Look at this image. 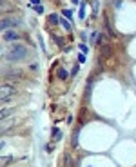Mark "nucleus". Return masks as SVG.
Returning <instances> with one entry per match:
<instances>
[{
  "label": "nucleus",
  "mask_w": 136,
  "mask_h": 167,
  "mask_svg": "<svg viewBox=\"0 0 136 167\" xmlns=\"http://www.w3.org/2000/svg\"><path fill=\"white\" fill-rule=\"evenodd\" d=\"M2 58L7 60V62H24L29 58V49L20 44V42H13V44H7V47L4 45L2 47Z\"/></svg>",
  "instance_id": "obj_1"
},
{
  "label": "nucleus",
  "mask_w": 136,
  "mask_h": 167,
  "mask_svg": "<svg viewBox=\"0 0 136 167\" xmlns=\"http://www.w3.org/2000/svg\"><path fill=\"white\" fill-rule=\"evenodd\" d=\"M18 26H22V18L20 16H7V15H4L2 16V33L4 31H7V29H13V27H18Z\"/></svg>",
  "instance_id": "obj_2"
},
{
  "label": "nucleus",
  "mask_w": 136,
  "mask_h": 167,
  "mask_svg": "<svg viewBox=\"0 0 136 167\" xmlns=\"http://www.w3.org/2000/svg\"><path fill=\"white\" fill-rule=\"evenodd\" d=\"M2 75H4V78H13V80H20L22 76V71L20 69H15V67H11V69H7V67H4L2 69Z\"/></svg>",
  "instance_id": "obj_3"
},
{
  "label": "nucleus",
  "mask_w": 136,
  "mask_h": 167,
  "mask_svg": "<svg viewBox=\"0 0 136 167\" xmlns=\"http://www.w3.org/2000/svg\"><path fill=\"white\" fill-rule=\"evenodd\" d=\"M2 38H4V44H13L16 40H20V33L15 31V29H7L2 33Z\"/></svg>",
  "instance_id": "obj_4"
},
{
  "label": "nucleus",
  "mask_w": 136,
  "mask_h": 167,
  "mask_svg": "<svg viewBox=\"0 0 136 167\" xmlns=\"http://www.w3.org/2000/svg\"><path fill=\"white\" fill-rule=\"evenodd\" d=\"M16 91H15V87L13 85H9V84H2V102L6 104L13 94H15Z\"/></svg>",
  "instance_id": "obj_5"
},
{
  "label": "nucleus",
  "mask_w": 136,
  "mask_h": 167,
  "mask_svg": "<svg viewBox=\"0 0 136 167\" xmlns=\"http://www.w3.org/2000/svg\"><path fill=\"white\" fill-rule=\"evenodd\" d=\"M112 53V45L111 44H105V45H100V55L103 56V58H107L109 55Z\"/></svg>",
  "instance_id": "obj_6"
},
{
  "label": "nucleus",
  "mask_w": 136,
  "mask_h": 167,
  "mask_svg": "<svg viewBox=\"0 0 136 167\" xmlns=\"http://www.w3.org/2000/svg\"><path fill=\"white\" fill-rule=\"evenodd\" d=\"M60 26H62L64 29H67V31H71V29H73V24H71L69 20H65V18H60Z\"/></svg>",
  "instance_id": "obj_7"
},
{
  "label": "nucleus",
  "mask_w": 136,
  "mask_h": 167,
  "mask_svg": "<svg viewBox=\"0 0 136 167\" xmlns=\"http://www.w3.org/2000/svg\"><path fill=\"white\" fill-rule=\"evenodd\" d=\"M91 91H93V78L87 80V87H85V98H87V100H89V96H91Z\"/></svg>",
  "instance_id": "obj_8"
},
{
  "label": "nucleus",
  "mask_w": 136,
  "mask_h": 167,
  "mask_svg": "<svg viewBox=\"0 0 136 167\" xmlns=\"http://www.w3.org/2000/svg\"><path fill=\"white\" fill-rule=\"evenodd\" d=\"M2 120H4V122H2V133H6V131L9 129V125H13V120L9 122L7 118H2Z\"/></svg>",
  "instance_id": "obj_9"
},
{
  "label": "nucleus",
  "mask_w": 136,
  "mask_h": 167,
  "mask_svg": "<svg viewBox=\"0 0 136 167\" xmlns=\"http://www.w3.org/2000/svg\"><path fill=\"white\" fill-rule=\"evenodd\" d=\"M56 75H58V78H60V80H65L67 76H69V75H67V71H65L64 67H60V69H58V73H56Z\"/></svg>",
  "instance_id": "obj_10"
},
{
  "label": "nucleus",
  "mask_w": 136,
  "mask_h": 167,
  "mask_svg": "<svg viewBox=\"0 0 136 167\" xmlns=\"http://www.w3.org/2000/svg\"><path fill=\"white\" fill-rule=\"evenodd\" d=\"M96 42H98V45H105V44H107V36H105L103 33H98V40H96Z\"/></svg>",
  "instance_id": "obj_11"
},
{
  "label": "nucleus",
  "mask_w": 136,
  "mask_h": 167,
  "mask_svg": "<svg viewBox=\"0 0 136 167\" xmlns=\"http://www.w3.org/2000/svg\"><path fill=\"white\" fill-rule=\"evenodd\" d=\"M85 7H87L85 2H82V4H80V11H78V16H80V18H85Z\"/></svg>",
  "instance_id": "obj_12"
},
{
  "label": "nucleus",
  "mask_w": 136,
  "mask_h": 167,
  "mask_svg": "<svg viewBox=\"0 0 136 167\" xmlns=\"http://www.w3.org/2000/svg\"><path fill=\"white\" fill-rule=\"evenodd\" d=\"M49 22H51V24H55V26H56V24L60 22V18H58V16H56V15L53 13V15H49Z\"/></svg>",
  "instance_id": "obj_13"
},
{
  "label": "nucleus",
  "mask_w": 136,
  "mask_h": 167,
  "mask_svg": "<svg viewBox=\"0 0 136 167\" xmlns=\"http://www.w3.org/2000/svg\"><path fill=\"white\" fill-rule=\"evenodd\" d=\"M78 133H80V129H76L75 134H73V145H75V147L78 145Z\"/></svg>",
  "instance_id": "obj_14"
},
{
  "label": "nucleus",
  "mask_w": 136,
  "mask_h": 167,
  "mask_svg": "<svg viewBox=\"0 0 136 167\" xmlns=\"http://www.w3.org/2000/svg\"><path fill=\"white\" fill-rule=\"evenodd\" d=\"M64 16L71 20V18H73V9H64Z\"/></svg>",
  "instance_id": "obj_15"
},
{
  "label": "nucleus",
  "mask_w": 136,
  "mask_h": 167,
  "mask_svg": "<svg viewBox=\"0 0 136 167\" xmlns=\"http://www.w3.org/2000/svg\"><path fill=\"white\" fill-rule=\"evenodd\" d=\"M78 47H80V51H82V53H84V55H87V53H89V47H87V45H85V44H80V45H78Z\"/></svg>",
  "instance_id": "obj_16"
},
{
  "label": "nucleus",
  "mask_w": 136,
  "mask_h": 167,
  "mask_svg": "<svg viewBox=\"0 0 136 167\" xmlns=\"http://www.w3.org/2000/svg\"><path fill=\"white\" fill-rule=\"evenodd\" d=\"M55 42H56L60 47H64V38H62V36H55Z\"/></svg>",
  "instance_id": "obj_17"
},
{
  "label": "nucleus",
  "mask_w": 136,
  "mask_h": 167,
  "mask_svg": "<svg viewBox=\"0 0 136 167\" xmlns=\"http://www.w3.org/2000/svg\"><path fill=\"white\" fill-rule=\"evenodd\" d=\"M85 60H87V56H85L84 53H80V55H78V62H80V64H84Z\"/></svg>",
  "instance_id": "obj_18"
},
{
  "label": "nucleus",
  "mask_w": 136,
  "mask_h": 167,
  "mask_svg": "<svg viewBox=\"0 0 136 167\" xmlns=\"http://www.w3.org/2000/svg\"><path fill=\"white\" fill-rule=\"evenodd\" d=\"M35 13L42 15V13H44V7H42V6H35Z\"/></svg>",
  "instance_id": "obj_19"
},
{
  "label": "nucleus",
  "mask_w": 136,
  "mask_h": 167,
  "mask_svg": "<svg viewBox=\"0 0 136 167\" xmlns=\"http://www.w3.org/2000/svg\"><path fill=\"white\" fill-rule=\"evenodd\" d=\"M76 73H78V65H73V71H71V75H73V76H75V75H76Z\"/></svg>",
  "instance_id": "obj_20"
},
{
  "label": "nucleus",
  "mask_w": 136,
  "mask_h": 167,
  "mask_svg": "<svg viewBox=\"0 0 136 167\" xmlns=\"http://www.w3.org/2000/svg\"><path fill=\"white\" fill-rule=\"evenodd\" d=\"M93 7H95V11L98 13V0H93Z\"/></svg>",
  "instance_id": "obj_21"
},
{
  "label": "nucleus",
  "mask_w": 136,
  "mask_h": 167,
  "mask_svg": "<svg viewBox=\"0 0 136 167\" xmlns=\"http://www.w3.org/2000/svg\"><path fill=\"white\" fill-rule=\"evenodd\" d=\"M31 4L33 6H40V0H31Z\"/></svg>",
  "instance_id": "obj_22"
},
{
  "label": "nucleus",
  "mask_w": 136,
  "mask_h": 167,
  "mask_svg": "<svg viewBox=\"0 0 136 167\" xmlns=\"http://www.w3.org/2000/svg\"><path fill=\"white\" fill-rule=\"evenodd\" d=\"M2 2H6V0H2Z\"/></svg>",
  "instance_id": "obj_23"
}]
</instances>
